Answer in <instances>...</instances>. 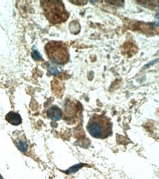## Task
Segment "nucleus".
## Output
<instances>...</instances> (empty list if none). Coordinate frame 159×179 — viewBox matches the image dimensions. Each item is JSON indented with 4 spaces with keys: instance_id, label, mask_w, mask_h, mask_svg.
I'll list each match as a JSON object with an SVG mask.
<instances>
[{
    "instance_id": "7",
    "label": "nucleus",
    "mask_w": 159,
    "mask_h": 179,
    "mask_svg": "<svg viewBox=\"0 0 159 179\" xmlns=\"http://www.w3.org/2000/svg\"><path fill=\"white\" fill-rule=\"evenodd\" d=\"M32 56H33V59H35V60H40V59H42V56L40 55V53L36 50L33 51V53H32Z\"/></svg>"
},
{
    "instance_id": "6",
    "label": "nucleus",
    "mask_w": 159,
    "mask_h": 179,
    "mask_svg": "<svg viewBox=\"0 0 159 179\" xmlns=\"http://www.w3.org/2000/svg\"><path fill=\"white\" fill-rule=\"evenodd\" d=\"M17 147H18V148L21 151H22V152H26V151H27L28 145L27 142L23 141V140H20V141H18V143H17Z\"/></svg>"
},
{
    "instance_id": "1",
    "label": "nucleus",
    "mask_w": 159,
    "mask_h": 179,
    "mask_svg": "<svg viewBox=\"0 0 159 179\" xmlns=\"http://www.w3.org/2000/svg\"><path fill=\"white\" fill-rule=\"evenodd\" d=\"M87 129L94 138L105 139L111 135V123L110 120L103 115H93L90 118Z\"/></svg>"
},
{
    "instance_id": "5",
    "label": "nucleus",
    "mask_w": 159,
    "mask_h": 179,
    "mask_svg": "<svg viewBox=\"0 0 159 179\" xmlns=\"http://www.w3.org/2000/svg\"><path fill=\"white\" fill-rule=\"evenodd\" d=\"M6 120H7L10 124L13 125H18L22 122L20 115L14 112H8L7 115H6Z\"/></svg>"
},
{
    "instance_id": "4",
    "label": "nucleus",
    "mask_w": 159,
    "mask_h": 179,
    "mask_svg": "<svg viewBox=\"0 0 159 179\" xmlns=\"http://www.w3.org/2000/svg\"><path fill=\"white\" fill-rule=\"evenodd\" d=\"M47 115L51 120L57 121L59 120L62 118V112L57 106H52L47 110Z\"/></svg>"
},
{
    "instance_id": "2",
    "label": "nucleus",
    "mask_w": 159,
    "mask_h": 179,
    "mask_svg": "<svg viewBox=\"0 0 159 179\" xmlns=\"http://www.w3.org/2000/svg\"><path fill=\"white\" fill-rule=\"evenodd\" d=\"M41 5L46 18L52 24H61L69 17L62 2L57 0L42 1Z\"/></svg>"
},
{
    "instance_id": "3",
    "label": "nucleus",
    "mask_w": 159,
    "mask_h": 179,
    "mask_svg": "<svg viewBox=\"0 0 159 179\" xmlns=\"http://www.w3.org/2000/svg\"><path fill=\"white\" fill-rule=\"evenodd\" d=\"M46 54L54 63L63 65L69 59V54L66 46L62 42L50 41L46 45Z\"/></svg>"
}]
</instances>
